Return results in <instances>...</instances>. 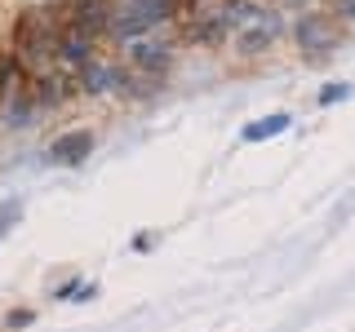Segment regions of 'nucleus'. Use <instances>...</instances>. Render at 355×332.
<instances>
[{
    "label": "nucleus",
    "mask_w": 355,
    "mask_h": 332,
    "mask_svg": "<svg viewBox=\"0 0 355 332\" xmlns=\"http://www.w3.org/2000/svg\"><path fill=\"white\" fill-rule=\"evenodd\" d=\"M44 9H49V18L58 27H76L89 40L111 36V18H116V0H53Z\"/></svg>",
    "instance_id": "nucleus-1"
},
{
    "label": "nucleus",
    "mask_w": 355,
    "mask_h": 332,
    "mask_svg": "<svg viewBox=\"0 0 355 332\" xmlns=\"http://www.w3.org/2000/svg\"><path fill=\"white\" fill-rule=\"evenodd\" d=\"M293 40L302 44V53H329V49H338V27L324 18V14H302L297 18V27H293Z\"/></svg>",
    "instance_id": "nucleus-2"
},
{
    "label": "nucleus",
    "mask_w": 355,
    "mask_h": 332,
    "mask_svg": "<svg viewBox=\"0 0 355 332\" xmlns=\"http://www.w3.org/2000/svg\"><path fill=\"white\" fill-rule=\"evenodd\" d=\"M275 36H280V22H275L271 9H262L258 18H249V22L240 27V40H236V44H240V53H244V58H253V53L271 49Z\"/></svg>",
    "instance_id": "nucleus-3"
},
{
    "label": "nucleus",
    "mask_w": 355,
    "mask_h": 332,
    "mask_svg": "<svg viewBox=\"0 0 355 332\" xmlns=\"http://www.w3.org/2000/svg\"><path fill=\"white\" fill-rule=\"evenodd\" d=\"M169 58H173V49H169L164 40H155V36H142V40H133V44H129V62H133V71L164 75Z\"/></svg>",
    "instance_id": "nucleus-4"
},
{
    "label": "nucleus",
    "mask_w": 355,
    "mask_h": 332,
    "mask_svg": "<svg viewBox=\"0 0 355 332\" xmlns=\"http://www.w3.org/2000/svg\"><path fill=\"white\" fill-rule=\"evenodd\" d=\"M85 62H94V40L76 27H58V66L67 71H80Z\"/></svg>",
    "instance_id": "nucleus-5"
},
{
    "label": "nucleus",
    "mask_w": 355,
    "mask_h": 332,
    "mask_svg": "<svg viewBox=\"0 0 355 332\" xmlns=\"http://www.w3.org/2000/svg\"><path fill=\"white\" fill-rule=\"evenodd\" d=\"M76 80H80V93L98 98V93H107V89H120L125 71H120V66H111V62H85L80 71H76Z\"/></svg>",
    "instance_id": "nucleus-6"
},
{
    "label": "nucleus",
    "mask_w": 355,
    "mask_h": 332,
    "mask_svg": "<svg viewBox=\"0 0 355 332\" xmlns=\"http://www.w3.org/2000/svg\"><path fill=\"white\" fill-rule=\"evenodd\" d=\"M89 151H94V138H89V133H62V138L44 151V164H85Z\"/></svg>",
    "instance_id": "nucleus-7"
},
{
    "label": "nucleus",
    "mask_w": 355,
    "mask_h": 332,
    "mask_svg": "<svg viewBox=\"0 0 355 332\" xmlns=\"http://www.w3.org/2000/svg\"><path fill=\"white\" fill-rule=\"evenodd\" d=\"M288 124H293V116H288V111L262 116V120H253V124H244V142H266V138H275V133H284Z\"/></svg>",
    "instance_id": "nucleus-8"
},
{
    "label": "nucleus",
    "mask_w": 355,
    "mask_h": 332,
    "mask_svg": "<svg viewBox=\"0 0 355 332\" xmlns=\"http://www.w3.org/2000/svg\"><path fill=\"white\" fill-rule=\"evenodd\" d=\"M36 324V310H27V306H18V310H9L5 315V328L9 332H22V328H31Z\"/></svg>",
    "instance_id": "nucleus-9"
},
{
    "label": "nucleus",
    "mask_w": 355,
    "mask_h": 332,
    "mask_svg": "<svg viewBox=\"0 0 355 332\" xmlns=\"http://www.w3.org/2000/svg\"><path fill=\"white\" fill-rule=\"evenodd\" d=\"M342 98H351V84H329V89H320V107H333V102H342Z\"/></svg>",
    "instance_id": "nucleus-10"
},
{
    "label": "nucleus",
    "mask_w": 355,
    "mask_h": 332,
    "mask_svg": "<svg viewBox=\"0 0 355 332\" xmlns=\"http://www.w3.org/2000/svg\"><path fill=\"white\" fill-rule=\"evenodd\" d=\"M14 221H18V204H5V208H0V235H5Z\"/></svg>",
    "instance_id": "nucleus-11"
},
{
    "label": "nucleus",
    "mask_w": 355,
    "mask_h": 332,
    "mask_svg": "<svg viewBox=\"0 0 355 332\" xmlns=\"http://www.w3.org/2000/svg\"><path fill=\"white\" fill-rule=\"evenodd\" d=\"M338 14H347V18H355V0H338Z\"/></svg>",
    "instance_id": "nucleus-12"
}]
</instances>
